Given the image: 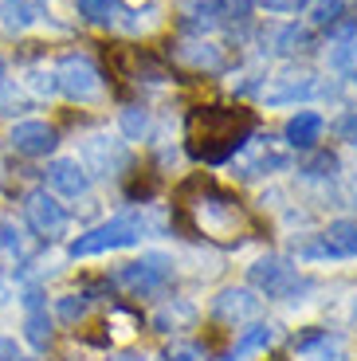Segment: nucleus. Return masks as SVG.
<instances>
[{"label": "nucleus", "mask_w": 357, "mask_h": 361, "mask_svg": "<svg viewBox=\"0 0 357 361\" xmlns=\"http://www.w3.org/2000/svg\"><path fill=\"white\" fill-rule=\"evenodd\" d=\"M177 224L188 235L208 240V244H224V247H236L251 235V220L243 212V204L205 177H193L188 185H181Z\"/></svg>", "instance_id": "nucleus-1"}, {"label": "nucleus", "mask_w": 357, "mask_h": 361, "mask_svg": "<svg viewBox=\"0 0 357 361\" xmlns=\"http://www.w3.org/2000/svg\"><path fill=\"white\" fill-rule=\"evenodd\" d=\"M255 134V114L243 106H197L185 122V149L193 161L220 165L240 154Z\"/></svg>", "instance_id": "nucleus-2"}, {"label": "nucleus", "mask_w": 357, "mask_h": 361, "mask_svg": "<svg viewBox=\"0 0 357 361\" xmlns=\"http://www.w3.org/2000/svg\"><path fill=\"white\" fill-rule=\"evenodd\" d=\"M142 235V220L138 216H114L107 224L90 228L87 235H79L71 244V259H87V255H102V252H114V247H130L138 244Z\"/></svg>", "instance_id": "nucleus-3"}, {"label": "nucleus", "mask_w": 357, "mask_h": 361, "mask_svg": "<svg viewBox=\"0 0 357 361\" xmlns=\"http://www.w3.org/2000/svg\"><path fill=\"white\" fill-rule=\"evenodd\" d=\"M248 279H251V287L263 290L267 298H295V295H303V290H310V279H303L295 263L279 259V255L259 259L255 267L248 271Z\"/></svg>", "instance_id": "nucleus-4"}, {"label": "nucleus", "mask_w": 357, "mask_h": 361, "mask_svg": "<svg viewBox=\"0 0 357 361\" xmlns=\"http://www.w3.org/2000/svg\"><path fill=\"white\" fill-rule=\"evenodd\" d=\"M55 87L75 102H95L102 94V75L87 55H63L55 67Z\"/></svg>", "instance_id": "nucleus-5"}, {"label": "nucleus", "mask_w": 357, "mask_h": 361, "mask_svg": "<svg viewBox=\"0 0 357 361\" xmlns=\"http://www.w3.org/2000/svg\"><path fill=\"white\" fill-rule=\"evenodd\" d=\"M169 279H173V259L161 255V252H150V255L126 263V267L118 271V283H122L130 295H153V290H161Z\"/></svg>", "instance_id": "nucleus-6"}, {"label": "nucleus", "mask_w": 357, "mask_h": 361, "mask_svg": "<svg viewBox=\"0 0 357 361\" xmlns=\"http://www.w3.org/2000/svg\"><path fill=\"white\" fill-rule=\"evenodd\" d=\"M24 216H28V224L36 228V235H44V240H55V235L67 232V212H63V204L55 197H47L44 189L24 197Z\"/></svg>", "instance_id": "nucleus-7"}, {"label": "nucleus", "mask_w": 357, "mask_h": 361, "mask_svg": "<svg viewBox=\"0 0 357 361\" xmlns=\"http://www.w3.org/2000/svg\"><path fill=\"white\" fill-rule=\"evenodd\" d=\"M12 149L24 157H47L59 145V134H55V126H47V122H20V126H12Z\"/></svg>", "instance_id": "nucleus-8"}, {"label": "nucleus", "mask_w": 357, "mask_h": 361, "mask_svg": "<svg viewBox=\"0 0 357 361\" xmlns=\"http://www.w3.org/2000/svg\"><path fill=\"white\" fill-rule=\"evenodd\" d=\"M314 90H318V82H314L310 71H298V67H286L283 75H279L275 82H271L263 94H267L271 106H286V102H298V99H310Z\"/></svg>", "instance_id": "nucleus-9"}, {"label": "nucleus", "mask_w": 357, "mask_h": 361, "mask_svg": "<svg viewBox=\"0 0 357 361\" xmlns=\"http://www.w3.org/2000/svg\"><path fill=\"white\" fill-rule=\"evenodd\" d=\"M303 255H357V220H334L318 244L303 247Z\"/></svg>", "instance_id": "nucleus-10"}, {"label": "nucleus", "mask_w": 357, "mask_h": 361, "mask_svg": "<svg viewBox=\"0 0 357 361\" xmlns=\"http://www.w3.org/2000/svg\"><path fill=\"white\" fill-rule=\"evenodd\" d=\"M212 314L220 318V322H228V326L248 322V318L259 314V298L251 295V290H243V287H228V290H220V295H216Z\"/></svg>", "instance_id": "nucleus-11"}, {"label": "nucleus", "mask_w": 357, "mask_h": 361, "mask_svg": "<svg viewBox=\"0 0 357 361\" xmlns=\"http://www.w3.org/2000/svg\"><path fill=\"white\" fill-rule=\"evenodd\" d=\"M47 185H52L59 197H83V192L90 189V177L79 165V157H59V161L47 165Z\"/></svg>", "instance_id": "nucleus-12"}, {"label": "nucleus", "mask_w": 357, "mask_h": 361, "mask_svg": "<svg viewBox=\"0 0 357 361\" xmlns=\"http://www.w3.org/2000/svg\"><path fill=\"white\" fill-rule=\"evenodd\" d=\"M87 157H90V165H95L102 177H114L118 169H126V149L118 142H110V137H90Z\"/></svg>", "instance_id": "nucleus-13"}, {"label": "nucleus", "mask_w": 357, "mask_h": 361, "mask_svg": "<svg viewBox=\"0 0 357 361\" xmlns=\"http://www.w3.org/2000/svg\"><path fill=\"white\" fill-rule=\"evenodd\" d=\"M177 59L188 63L193 71H208V75L224 71V63H228V59H224V47H216V44H181Z\"/></svg>", "instance_id": "nucleus-14"}, {"label": "nucleus", "mask_w": 357, "mask_h": 361, "mask_svg": "<svg viewBox=\"0 0 357 361\" xmlns=\"http://www.w3.org/2000/svg\"><path fill=\"white\" fill-rule=\"evenodd\" d=\"M318 134H322V114H314V110H298L286 122V142L295 145V149H310L318 142Z\"/></svg>", "instance_id": "nucleus-15"}, {"label": "nucleus", "mask_w": 357, "mask_h": 361, "mask_svg": "<svg viewBox=\"0 0 357 361\" xmlns=\"http://www.w3.org/2000/svg\"><path fill=\"white\" fill-rule=\"evenodd\" d=\"M40 16H44V8H40L36 0H4V4H0V24L8 27V32H24V27H32Z\"/></svg>", "instance_id": "nucleus-16"}, {"label": "nucleus", "mask_w": 357, "mask_h": 361, "mask_svg": "<svg viewBox=\"0 0 357 361\" xmlns=\"http://www.w3.org/2000/svg\"><path fill=\"white\" fill-rule=\"evenodd\" d=\"M303 8H306V16H310V24L334 27L341 16H346V0H306Z\"/></svg>", "instance_id": "nucleus-17"}, {"label": "nucleus", "mask_w": 357, "mask_h": 361, "mask_svg": "<svg viewBox=\"0 0 357 361\" xmlns=\"http://www.w3.org/2000/svg\"><path fill=\"white\" fill-rule=\"evenodd\" d=\"M24 330H28V342L36 345V350H47V345H52V322H47L44 302H40V307H28V322H24Z\"/></svg>", "instance_id": "nucleus-18"}, {"label": "nucleus", "mask_w": 357, "mask_h": 361, "mask_svg": "<svg viewBox=\"0 0 357 361\" xmlns=\"http://www.w3.org/2000/svg\"><path fill=\"white\" fill-rule=\"evenodd\" d=\"M271 338H275V330H271V326H263V322L248 326V330L240 334V342H236L232 361H240V357H248V353H255V350H263V345H271Z\"/></svg>", "instance_id": "nucleus-19"}, {"label": "nucleus", "mask_w": 357, "mask_h": 361, "mask_svg": "<svg viewBox=\"0 0 357 361\" xmlns=\"http://www.w3.org/2000/svg\"><path fill=\"white\" fill-rule=\"evenodd\" d=\"M275 44H279V51H283V55H298V51L310 47V32L298 27V24H286V27H279V32H275Z\"/></svg>", "instance_id": "nucleus-20"}, {"label": "nucleus", "mask_w": 357, "mask_h": 361, "mask_svg": "<svg viewBox=\"0 0 357 361\" xmlns=\"http://www.w3.org/2000/svg\"><path fill=\"white\" fill-rule=\"evenodd\" d=\"M75 4H79V12L90 20V24L107 27V24H114V20H118V4H114V0H75Z\"/></svg>", "instance_id": "nucleus-21"}, {"label": "nucleus", "mask_w": 357, "mask_h": 361, "mask_svg": "<svg viewBox=\"0 0 357 361\" xmlns=\"http://www.w3.org/2000/svg\"><path fill=\"white\" fill-rule=\"evenodd\" d=\"M87 310H90V298H83V295H63L59 307H55V314H59V322L79 326L83 318H87Z\"/></svg>", "instance_id": "nucleus-22"}, {"label": "nucleus", "mask_w": 357, "mask_h": 361, "mask_svg": "<svg viewBox=\"0 0 357 361\" xmlns=\"http://www.w3.org/2000/svg\"><path fill=\"white\" fill-rule=\"evenodd\" d=\"M193 322V307H185V302H173V307H161L157 314H153V326L157 330H177V326Z\"/></svg>", "instance_id": "nucleus-23"}, {"label": "nucleus", "mask_w": 357, "mask_h": 361, "mask_svg": "<svg viewBox=\"0 0 357 361\" xmlns=\"http://www.w3.org/2000/svg\"><path fill=\"white\" fill-rule=\"evenodd\" d=\"M122 134L134 137V142H142V137L150 134V114H145L142 106H126L122 110Z\"/></svg>", "instance_id": "nucleus-24"}, {"label": "nucleus", "mask_w": 357, "mask_h": 361, "mask_svg": "<svg viewBox=\"0 0 357 361\" xmlns=\"http://www.w3.org/2000/svg\"><path fill=\"white\" fill-rule=\"evenodd\" d=\"M334 63H338L341 71H349V75H353V82H357V27L349 32V36H341V39H338Z\"/></svg>", "instance_id": "nucleus-25"}, {"label": "nucleus", "mask_w": 357, "mask_h": 361, "mask_svg": "<svg viewBox=\"0 0 357 361\" xmlns=\"http://www.w3.org/2000/svg\"><path fill=\"white\" fill-rule=\"evenodd\" d=\"M0 240H4V247L20 252V259H28V255H32V244L24 240V228H16L12 220H0Z\"/></svg>", "instance_id": "nucleus-26"}, {"label": "nucleus", "mask_w": 357, "mask_h": 361, "mask_svg": "<svg viewBox=\"0 0 357 361\" xmlns=\"http://www.w3.org/2000/svg\"><path fill=\"white\" fill-rule=\"evenodd\" d=\"M169 361H205V350L200 345H188V342H177L169 350Z\"/></svg>", "instance_id": "nucleus-27"}, {"label": "nucleus", "mask_w": 357, "mask_h": 361, "mask_svg": "<svg viewBox=\"0 0 357 361\" xmlns=\"http://www.w3.org/2000/svg\"><path fill=\"white\" fill-rule=\"evenodd\" d=\"M334 169H338V161H334L330 154H322V157H314V161L306 165V173H310V177H334Z\"/></svg>", "instance_id": "nucleus-28"}, {"label": "nucleus", "mask_w": 357, "mask_h": 361, "mask_svg": "<svg viewBox=\"0 0 357 361\" xmlns=\"http://www.w3.org/2000/svg\"><path fill=\"white\" fill-rule=\"evenodd\" d=\"M259 4H263L267 12H298L306 0H259Z\"/></svg>", "instance_id": "nucleus-29"}, {"label": "nucleus", "mask_w": 357, "mask_h": 361, "mask_svg": "<svg viewBox=\"0 0 357 361\" xmlns=\"http://www.w3.org/2000/svg\"><path fill=\"white\" fill-rule=\"evenodd\" d=\"M338 134H341V142H349V145H357V114H349V118H341V122H338Z\"/></svg>", "instance_id": "nucleus-30"}, {"label": "nucleus", "mask_w": 357, "mask_h": 361, "mask_svg": "<svg viewBox=\"0 0 357 361\" xmlns=\"http://www.w3.org/2000/svg\"><path fill=\"white\" fill-rule=\"evenodd\" d=\"M32 87L52 94V90H55V71H32Z\"/></svg>", "instance_id": "nucleus-31"}, {"label": "nucleus", "mask_w": 357, "mask_h": 361, "mask_svg": "<svg viewBox=\"0 0 357 361\" xmlns=\"http://www.w3.org/2000/svg\"><path fill=\"white\" fill-rule=\"evenodd\" d=\"M0 361H16V342L12 338H0Z\"/></svg>", "instance_id": "nucleus-32"}, {"label": "nucleus", "mask_w": 357, "mask_h": 361, "mask_svg": "<svg viewBox=\"0 0 357 361\" xmlns=\"http://www.w3.org/2000/svg\"><path fill=\"white\" fill-rule=\"evenodd\" d=\"M0 82H4V59H0Z\"/></svg>", "instance_id": "nucleus-33"}, {"label": "nucleus", "mask_w": 357, "mask_h": 361, "mask_svg": "<svg viewBox=\"0 0 357 361\" xmlns=\"http://www.w3.org/2000/svg\"><path fill=\"white\" fill-rule=\"evenodd\" d=\"M353 326H357V298H353Z\"/></svg>", "instance_id": "nucleus-34"}, {"label": "nucleus", "mask_w": 357, "mask_h": 361, "mask_svg": "<svg viewBox=\"0 0 357 361\" xmlns=\"http://www.w3.org/2000/svg\"><path fill=\"white\" fill-rule=\"evenodd\" d=\"M16 361H36V357H16Z\"/></svg>", "instance_id": "nucleus-35"}, {"label": "nucleus", "mask_w": 357, "mask_h": 361, "mask_svg": "<svg viewBox=\"0 0 357 361\" xmlns=\"http://www.w3.org/2000/svg\"><path fill=\"white\" fill-rule=\"evenodd\" d=\"M122 361H138V357H122Z\"/></svg>", "instance_id": "nucleus-36"}, {"label": "nucleus", "mask_w": 357, "mask_h": 361, "mask_svg": "<svg viewBox=\"0 0 357 361\" xmlns=\"http://www.w3.org/2000/svg\"><path fill=\"white\" fill-rule=\"evenodd\" d=\"M228 361H232V357H228Z\"/></svg>", "instance_id": "nucleus-37"}]
</instances>
